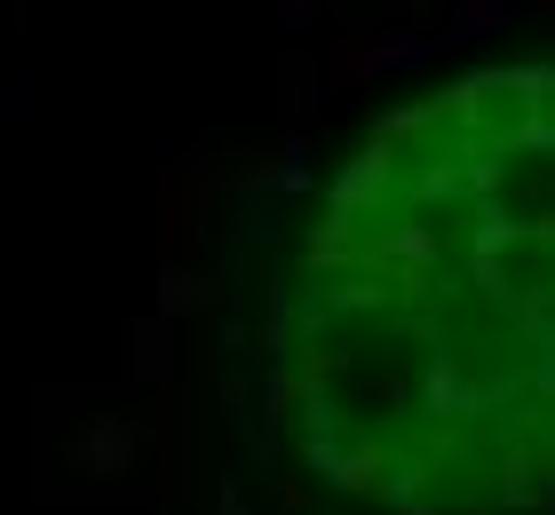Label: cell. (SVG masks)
<instances>
[{"label": "cell", "mask_w": 555, "mask_h": 515, "mask_svg": "<svg viewBox=\"0 0 555 515\" xmlns=\"http://www.w3.org/2000/svg\"><path fill=\"white\" fill-rule=\"evenodd\" d=\"M310 428L397 515L555 507V72L382 119L310 246Z\"/></svg>", "instance_id": "6da1fadb"}]
</instances>
